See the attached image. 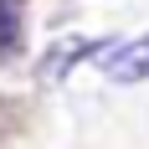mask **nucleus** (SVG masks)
Segmentation results:
<instances>
[{
	"instance_id": "obj_1",
	"label": "nucleus",
	"mask_w": 149,
	"mask_h": 149,
	"mask_svg": "<svg viewBox=\"0 0 149 149\" xmlns=\"http://www.w3.org/2000/svg\"><path fill=\"white\" fill-rule=\"evenodd\" d=\"M103 46H113V41H82V36H67V41L46 46L41 67H36V77H41V88H62V82H67V72H72L77 62H82V57H98Z\"/></svg>"
},
{
	"instance_id": "obj_2",
	"label": "nucleus",
	"mask_w": 149,
	"mask_h": 149,
	"mask_svg": "<svg viewBox=\"0 0 149 149\" xmlns=\"http://www.w3.org/2000/svg\"><path fill=\"white\" fill-rule=\"evenodd\" d=\"M103 72H108V82H118V88L149 82V31L134 36V41H113V52L103 57Z\"/></svg>"
}]
</instances>
